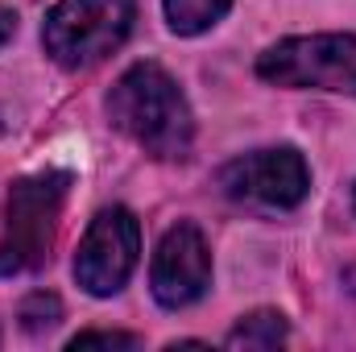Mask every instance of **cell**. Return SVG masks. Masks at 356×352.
Here are the masks:
<instances>
[{"mask_svg": "<svg viewBox=\"0 0 356 352\" xmlns=\"http://www.w3.org/2000/svg\"><path fill=\"white\" fill-rule=\"evenodd\" d=\"M108 120L145 154L178 162L191 154L195 116L178 83L158 63H133L108 91Z\"/></svg>", "mask_w": 356, "mask_h": 352, "instance_id": "1", "label": "cell"}, {"mask_svg": "<svg viewBox=\"0 0 356 352\" xmlns=\"http://www.w3.org/2000/svg\"><path fill=\"white\" fill-rule=\"evenodd\" d=\"M67 186H71L67 170H42V175H25L13 182L4 237H0V278L29 273L50 262L54 224H58Z\"/></svg>", "mask_w": 356, "mask_h": 352, "instance_id": "2", "label": "cell"}, {"mask_svg": "<svg viewBox=\"0 0 356 352\" xmlns=\"http://www.w3.org/2000/svg\"><path fill=\"white\" fill-rule=\"evenodd\" d=\"M133 17L137 0H58L42 25V46L58 67L83 71L124 46Z\"/></svg>", "mask_w": 356, "mask_h": 352, "instance_id": "3", "label": "cell"}, {"mask_svg": "<svg viewBox=\"0 0 356 352\" xmlns=\"http://www.w3.org/2000/svg\"><path fill=\"white\" fill-rule=\"evenodd\" d=\"M257 75L273 88H315L356 95V33H307L269 46Z\"/></svg>", "mask_w": 356, "mask_h": 352, "instance_id": "4", "label": "cell"}, {"mask_svg": "<svg viewBox=\"0 0 356 352\" xmlns=\"http://www.w3.org/2000/svg\"><path fill=\"white\" fill-rule=\"evenodd\" d=\"M220 186L232 203L261 207V211H290L307 199L311 170L298 150L277 145V150H253L232 158L220 170Z\"/></svg>", "mask_w": 356, "mask_h": 352, "instance_id": "5", "label": "cell"}, {"mask_svg": "<svg viewBox=\"0 0 356 352\" xmlns=\"http://www.w3.org/2000/svg\"><path fill=\"white\" fill-rule=\"evenodd\" d=\"M137 253H141V228H137L133 211L104 207L91 220L88 237L75 253V282L95 298H112L137 269Z\"/></svg>", "mask_w": 356, "mask_h": 352, "instance_id": "6", "label": "cell"}, {"mask_svg": "<svg viewBox=\"0 0 356 352\" xmlns=\"http://www.w3.org/2000/svg\"><path fill=\"white\" fill-rule=\"evenodd\" d=\"M211 286V253L195 224H175L149 265V290L166 311H182L199 303Z\"/></svg>", "mask_w": 356, "mask_h": 352, "instance_id": "7", "label": "cell"}, {"mask_svg": "<svg viewBox=\"0 0 356 352\" xmlns=\"http://www.w3.org/2000/svg\"><path fill=\"white\" fill-rule=\"evenodd\" d=\"M286 336H290V328H286L282 311H253L224 336V344L245 352H269V349H282Z\"/></svg>", "mask_w": 356, "mask_h": 352, "instance_id": "8", "label": "cell"}, {"mask_svg": "<svg viewBox=\"0 0 356 352\" xmlns=\"http://www.w3.org/2000/svg\"><path fill=\"white\" fill-rule=\"evenodd\" d=\"M228 8H232V0H166V21L175 33L195 38V33L211 29Z\"/></svg>", "mask_w": 356, "mask_h": 352, "instance_id": "9", "label": "cell"}, {"mask_svg": "<svg viewBox=\"0 0 356 352\" xmlns=\"http://www.w3.org/2000/svg\"><path fill=\"white\" fill-rule=\"evenodd\" d=\"M17 319H21V328L29 332V336H42V332H50L58 319H63V303H58V294H46V290H33L25 303H21V311H17Z\"/></svg>", "mask_w": 356, "mask_h": 352, "instance_id": "10", "label": "cell"}, {"mask_svg": "<svg viewBox=\"0 0 356 352\" xmlns=\"http://www.w3.org/2000/svg\"><path fill=\"white\" fill-rule=\"evenodd\" d=\"M141 340L137 336H129V332H79L67 349L79 352V349H137Z\"/></svg>", "mask_w": 356, "mask_h": 352, "instance_id": "11", "label": "cell"}, {"mask_svg": "<svg viewBox=\"0 0 356 352\" xmlns=\"http://www.w3.org/2000/svg\"><path fill=\"white\" fill-rule=\"evenodd\" d=\"M13 33H17V17H13L8 8H0V46H4Z\"/></svg>", "mask_w": 356, "mask_h": 352, "instance_id": "12", "label": "cell"}, {"mask_svg": "<svg viewBox=\"0 0 356 352\" xmlns=\"http://www.w3.org/2000/svg\"><path fill=\"white\" fill-rule=\"evenodd\" d=\"M353 203H356V191H353Z\"/></svg>", "mask_w": 356, "mask_h": 352, "instance_id": "13", "label": "cell"}]
</instances>
